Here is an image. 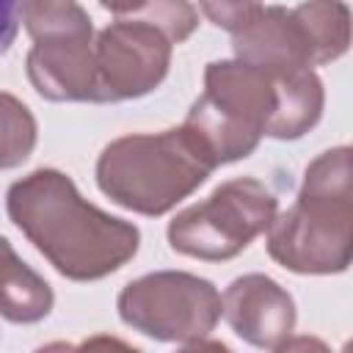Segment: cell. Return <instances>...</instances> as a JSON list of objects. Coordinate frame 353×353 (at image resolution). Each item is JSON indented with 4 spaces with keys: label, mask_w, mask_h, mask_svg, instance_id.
<instances>
[{
    "label": "cell",
    "mask_w": 353,
    "mask_h": 353,
    "mask_svg": "<svg viewBox=\"0 0 353 353\" xmlns=\"http://www.w3.org/2000/svg\"><path fill=\"white\" fill-rule=\"evenodd\" d=\"M25 0H0V55H6L19 33V14Z\"/></svg>",
    "instance_id": "16"
},
{
    "label": "cell",
    "mask_w": 353,
    "mask_h": 353,
    "mask_svg": "<svg viewBox=\"0 0 353 353\" xmlns=\"http://www.w3.org/2000/svg\"><path fill=\"white\" fill-rule=\"evenodd\" d=\"M52 287L25 265L11 243L0 237V314L11 323H39L52 312Z\"/></svg>",
    "instance_id": "11"
},
{
    "label": "cell",
    "mask_w": 353,
    "mask_h": 353,
    "mask_svg": "<svg viewBox=\"0 0 353 353\" xmlns=\"http://www.w3.org/2000/svg\"><path fill=\"white\" fill-rule=\"evenodd\" d=\"M171 41L138 17L110 22L94 39L97 102H124L154 91L171 66Z\"/></svg>",
    "instance_id": "8"
},
{
    "label": "cell",
    "mask_w": 353,
    "mask_h": 353,
    "mask_svg": "<svg viewBox=\"0 0 353 353\" xmlns=\"http://www.w3.org/2000/svg\"><path fill=\"white\" fill-rule=\"evenodd\" d=\"M108 11H113V14H124V17H132L146 0H99Z\"/></svg>",
    "instance_id": "17"
},
{
    "label": "cell",
    "mask_w": 353,
    "mask_h": 353,
    "mask_svg": "<svg viewBox=\"0 0 353 353\" xmlns=\"http://www.w3.org/2000/svg\"><path fill=\"white\" fill-rule=\"evenodd\" d=\"M199 6H201V11H204V17L212 22V25H218V28H223V30H237L254 11H259L262 8V0H199Z\"/></svg>",
    "instance_id": "15"
},
{
    "label": "cell",
    "mask_w": 353,
    "mask_h": 353,
    "mask_svg": "<svg viewBox=\"0 0 353 353\" xmlns=\"http://www.w3.org/2000/svg\"><path fill=\"white\" fill-rule=\"evenodd\" d=\"M6 210L33 248L72 281L116 273L141 245L138 226L88 204L55 168H36L17 179L6 193Z\"/></svg>",
    "instance_id": "2"
},
{
    "label": "cell",
    "mask_w": 353,
    "mask_h": 353,
    "mask_svg": "<svg viewBox=\"0 0 353 353\" xmlns=\"http://www.w3.org/2000/svg\"><path fill=\"white\" fill-rule=\"evenodd\" d=\"M218 168L215 157L185 124L110 141L97 160V185L119 207L165 215Z\"/></svg>",
    "instance_id": "4"
},
{
    "label": "cell",
    "mask_w": 353,
    "mask_h": 353,
    "mask_svg": "<svg viewBox=\"0 0 353 353\" xmlns=\"http://www.w3.org/2000/svg\"><path fill=\"white\" fill-rule=\"evenodd\" d=\"M295 14L306 30L314 66L331 63L347 52L350 44V11L342 0H303Z\"/></svg>",
    "instance_id": "12"
},
{
    "label": "cell",
    "mask_w": 353,
    "mask_h": 353,
    "mask_svg": "<svg viewBox=\"0 0 353 353\" xmlns=\"http://www.w3.org/2000/svg\"><path fill=\"white\" fill-rule=\"evenodd\" d=\"M36 119L14 94L0 91V171L22 165L36 149Z\"/></svg>",
    "instance_id": "13"
},
{
    "label": "cell",
    "mask_w": 353,
    "mask_h": 353,
    "mask_svg": "<svg viewBox=\"0 0 353 353\" xmlns=\"http://www.w3.org/2000/svg\"><path fill=\"white\" fill-rule=\"evenodd\" d=\"M116 306L119 317L143 336L188 347H199L221 320L215 284L185 270H157L130 281Z\"/></svg>",
    "instance_id": "7"
},
{
    "label": "cell",
    "mask_w": 353,
    "mask_h": 353,
    "mask_svg": "<svg viewBox=\"0 0 353 353\" xmlns=\"http://www.w3.org/2000/svg\"><path fill=\"white\" fill-rule=\"evenodd\" d=\"M323 102L314 69H270L240 58L212 61L204 69V91L182 124L223 165L248 157L265 135L301 138L320 121Z\"/></svg>",
    "instance_id": "1"
},
{
    "label": "cell",
    "mask_w": 353,
    "mask_h": 353,
    "mask_svg": "<svg viewBox=\"0 0 353 353\" xmlns=\"http://www.w3.org/2000/svg\"><path fill=\"white\" fill-rule=\"evenodd\" d=\"M234 58L270 69H312V47L295 8L262 6L232 30Z\"/></svg>",
    "instance_id": "10"
},
{
    "label": "cell",
    "mask_w": 353,
    "mask_h": 353,
    "mask_svg": "<svg viewBox=\"0 0 353 353\" xmlns=\"http://www.w3.org/2000/svg\"><path fill=\"white\" fill-rule=\"evenodd\" d=\"M19 22L33 39L25 61L30 85L52 102H97L88 11L77 0H25Z\"/></svg>",
    "instance_id": "5"
},
{
    "label": "cell",
    "mask_w": 353,
    "mask_h": 353,
    "mask_svg": "<svg viewBox=\"0 0 353 353\" xmlns=\"http://www.w3.org/2000/svg\"><path fill=\"white\" fill-rule=\"evenodd\" d=\"M350 149L334 146L306 165L301 193L268 226V254L303 276L342 273L353 248Z\"/></svg>",
    "instance_id": "3"
},
{
    "label": "cell",
    "mask_w": 353,
    "mask_h": 353,
    "mask_svg": "<svg viewBox=\"0 0 353 353\" xmlns=\"http://www.w3.org/2000/svg\"><path fill=\"white\" fill-rule=\"evenodd\" d=\"M221 314L240 339L265 350H284L295 331L292 295L265 273L234 279L221 295Z\"/></svg>",
    "instance_id": "9"
},
{
    "label": "cell",
    "mask_w": 353,
    "mask_h": 353,
    "mask_svg": "<svg viewBox=\"0 0 353 353\" xmlns=\"http://www.w3.org/2000/svg\"><path fill=\"white\" fill-rule=\"evenodd\" d=\"M132 17L146 19L149 25L163 30L171 44L185 41L199 25V14L188 0H146Z\"/></svg>",
    "instance_id": "14"
},
{
    "label": "cell",
    "mask_w": 353,
    "mask_h": 353,
    "mask_svg": "<svg viewBox=\"0 0 353 353\" xmlns=\"http://www.w3.org/2000/svg\"><path fill=\"white\" fill-rule=\"evenodd\" d=\"M276 210L279 199L265 182L237 176L218 185L204 201L176 212L168 223V243L185 256L223 262L268 232Z\"/></svg>",
    "instance_id": "6"
}]
</instances>
